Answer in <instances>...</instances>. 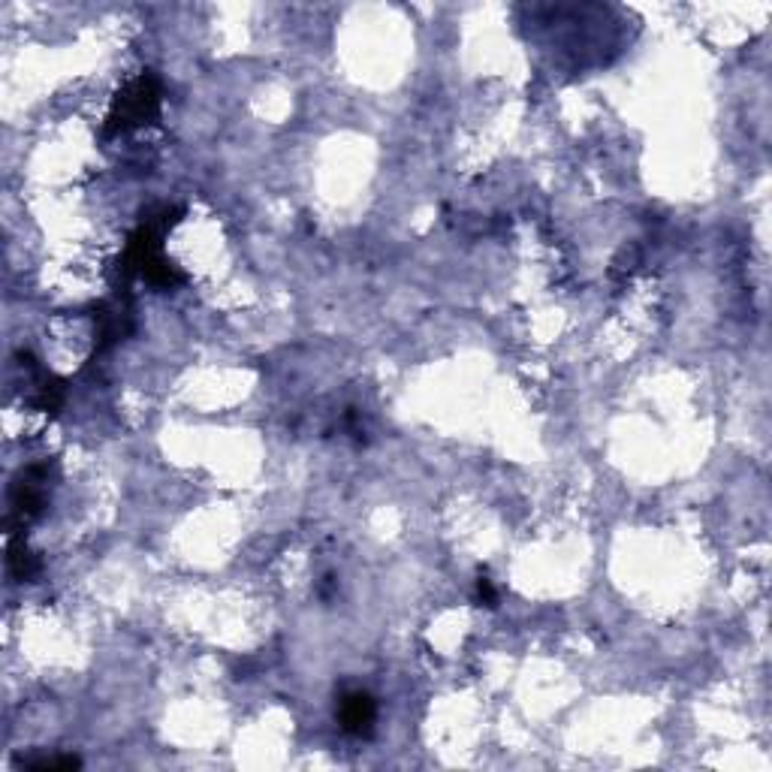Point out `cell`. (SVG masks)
I'll use <instances>...</instances> for the list:
<instances>
[{
    "label": "cell",
    "mask_w": 772,
    "mask_h": 772,
    "mask_svg": "<svg viewBox=\"0 0 772 772\" xmlns=\"http://www.w3.org/2000/svg\"><path fill=\"white\" fill-rule=\"evenodd\" d=\"M160 112V82L154 73H142L127 82L106 115V133H127L133 127L151 124Z\"/></svg>",
    "instance_id": "1"
},
{
    "label": "cell",
    "mask_w": 772,
    "mask_h": 772,
    "mask_svg": "<svg viewBox=\"0 0 772 772\" xmlns=\"http://www.w3.org/2000/svg\"><path fill=\"white\" fill-rule=\"evenodd\" d=\"M7 564H10V573L16 579H34L40 573V558L25 546V540H10V549H7Z\"/></svg>",
    "instance_id": "3"
},
{
    "label": "cell",
    "mask_w": 772,
    "mask_h": 772,
    "mask_svg": "<svg viewBox=\"0 0 772 772\" xmlns=\"http://www.w3.org/2000/svg\"><path fill=\"white\" fill-rule=\"evenodd\" d=\"M477 601H480V607H498V592H495V586H492V579L489 576H483L480 573V579H477Z\"/></svg>",
    "instance_id": "4"
},
{
    "label": "cell",
    "mask_w": 772,
    "mask_h": 772,
    "mask_svg": "<svg viewBox=\"0 0 772 772\" xmlns=\"http://www.w3.org/2000/svg\"><path fill=\"white\" fill-rule=\"evenodd\" d=\"M335 718L344 733L350 736H371L374 718H377V703L368 691H347L335 709Z\"/></svg>",
    "instance_id": "2"
}]
</instances>
